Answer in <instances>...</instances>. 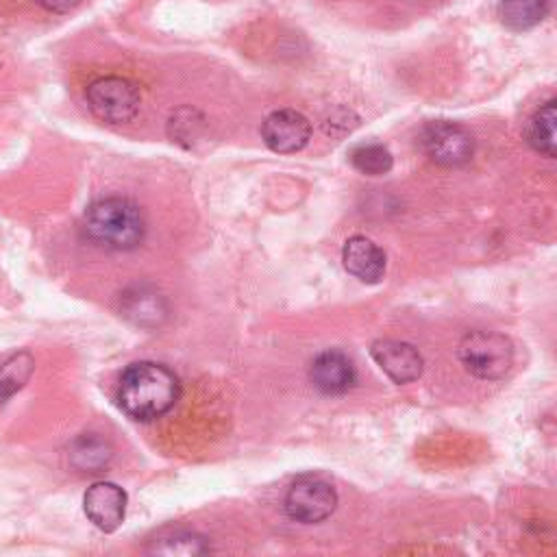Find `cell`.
<instances>
[{"label":"cell","mask_w":557,"mask_h":557,"mask_svg":"<svg viewBox=\"0 0 557 557\" xmlns=\"http://www.w3.org/2000/svg\"><path fill=\"white\" fill-rule=\"evenodd\" d=\"M85 235L111 250H131L144 239L146 222L141 209L128 198H100L83 215Z\"/></svg>","instance_id":"7a4b0ae2"},{"label":"cell","mask_w":557,"mask_h":557,"mask_svg":"<svg viewBox=\"0 0 557 557\" xmlns=\"http://www.w3.org/2000/svg\"><path fill=\"white\" fill-rule=\"evenodd\" d=\"M83 507L87 518L100 529V531H115L126 513V492L109 481H98L91 487H87L83 496Z\"/></svg>","instance_id":"ba28073f"},{"label":"cell","mask_w":557,"mask_h":557,"mask_svg":"<svg viewBox=\"0 0 557 557\" xmlns=\"http://www.w3.org/2000/svg\"><path fill=\"white\" fill-rule=\"evenodd\" d=\"M555 100H548L533 113L524 131L529 146L546 157H555Z\"/></svg>","instance_id":"4fadbf2b"},{"label":"cell","mask_w":557,"mask_h":557,"mask_svg":"<svg viewBox=\"0 0 557 557\" xmlns=\"http://www.w3.org/2000/svg\"><path fill=\"white\" fill-rule=\"evenodd\" d=\"M350 163L361 174L379 176L389 172L392 154L383 144H361L350 152Z\"/></svg>","instance_id":"5bb4252c"},{"label":"cell","mask_w":557,"mask_h":557,"mask_svg":"<svg viewBox=\"0 0 557 557\" xmlns=\"http://www.w3.org/2000/svg\"><path fill=\"white\" fill-rule=\"evenodd\" d=\"M342 261L352 276L366 283H376L383 278L385 252L363 235H352L346 239L342 248Z\"/></svg>","instance_id":"8fae6325"},{"label":"cell","mask_w":557,"mask_h":557,"mask_svg":"<svg viewBox=\"0 0 557 557\" xmlns=\"http://www.w3.org/2000/svg\"><path fill=\"white\" fill-rule=\"evenodd\" d=\"M459 359L479 379H500L511 368V342L492 331H470L459 342Z\"/></svg>","instance_id":"3957f363"},{"label":"cell","mask_w":557,"mask_h":557,"mask_svg":"<svg viewBox=\"0 0 557 557\" xmlns=\"http://www.w3.org/2000/svg\"><path fill=\"white\" fill-rule=\"evenodd\" d=\"M74 457H76V463L81 466V468H96V466H102V463H107V459H109V453H107V448H104V444L102 442H98V440H81L78 442V446H76V450H74Z\"/></svg>","instance_id":"e0dca14e"},{"label":"cell","mask_w":557,"mask_h":557,"mask_svg":"<svg viewBox=\"0 0 557 557\" xmlns=\"http://www.w3.org/2000/svg\"><path fill=\"white\" fill-rule=\"evenodd\" d=\"M87 104L91 113L109 124L131 122L139 111V91L135 83L122 76H102L89 83Z\"/></svg>","instance_id":"277c9868"},{"label":"cell","mask_w":557,"mask_h":557,"mask_svg":"<svg viewBox=\"0 0 557 557\" xmlns=\"http://www.w3.org/2000/svg\"><path fill=\"white\" fill-rule=\"evenodd\" d=\"M309 376H311V383L322 394H329V396L346 394L357 381L355 366L342 350L320 352L311 363Z\"/></svg>","instance_id":"30bf717a"},{"label":"cell","mask_w":557,"mask_h":557,"mask_svg":"<svg viewBox=\"0 0 557 557\" xmlns=\"http://www.w3.org/2000/svg\"><path fill=\"white\" fill-rule=\"evenodd\" d=\"M548 13V0H500V22L511 30H529Z\"/></svg>","instance_id":"7c38bea8"},{"label":"cell","mask_w":557,"mask_h":557,"mask_svg":"<svg viewBox=\"0 0 557 557\" xmlns=\"http://www.w3.org/2000/svg\"><path fill=\"white\" fill-rule=\"evenodd\" d=\"M176 374L154 361H139L124 370L117 385V403L133 420H154L168 413L178 400Z\"/></svg>","instance_id":"6da1fadb"},{"label":"cell","mask_w":557,"mask_h":557,"mask_svg":"<svg viewBox=\"0 0 557 557\" xmlns=\"http://www.w3.org/2000/svg\"><path fill=\"white\" fill-rule=\"evenodd\" d=\"M370 355L394 383H411L422 374V357L407 342L376 339L370 348Z\"/></svg>","instance_id":"9c48e42d"},{"label":"cell","mask_w":557,"mask_h":557,"mask_svg":"<svg viewBox=\"0 0 557 557\" xmlns=\"http://www.w3.org/2000/svg\"><path fill=\"white\" fill-rule=\"evenodd\" d=\"M337 505L335 487L315 474L298 476L285 494V511L292 520L302 524L322 522Z\"/></svg>","instance_id":"5b68a950"},{"label":"cell","mask_w":557,"mask_h":557,"mask_svg":"<svg viewBox=\"0 0 557 557\" xmlns=\"http://www.w3.org/2000/svg\"><path fill=\"white\" fill-rule=\"evenodd\" d=\"M422 150L431 161L444 168H459L474 152L472 135L455 122H429L420 131Z\"/></svg>","instance_id":"8992f818"},{"label":"cell","mask_w":557,"mask_h":557,"mask_svg":"<svg viewBox=\"0 0 557 557\" xmlns=\"http://www.w3.org/2000/svg\"><path fill=\"white\" fill-rule=\"evenodd\" d=\"M150 550L161 553V555H200V553H207V544L202 537H198L194 533L174 531L165 537L154 540Z\"/></svg>","instance_id":"2e32d148"},{"label":"cell","mask_w":557,"mask_h":557,"mask_svg":"<svg viewBox=\"0 0 557 557\" xmlns=\"http://www.w3.org/2000/svg\"><path fill=\"white\" fill-rule=\"evenodd\" d=\"M33 372V359L26 352L13 355L0 366V398L17 392Z\"/></svg>","instance_id":"9a60e30c"},{"label":"cell","mask_w":557,"mask_h":557,"mask_svg":"<svg viewBox=\"0 0 557 557\" xmlns=\"http://www.w3.org/2000/svg\"><path fill=\"white\" fill-rule=\"evenodd\" d=\"M261 137L274 152H296L307 146L311 137L309 120L294 109H278L263 120Z\"/></svg>","instance_id":"52a82bcc"},{"label":"cell","mask_w":557,"mask_h":557,"mask_svg":"<svg viewBox=\"0 0 557 557\" xmlns=\"http://www.w3.org/2000/svg\"><path fill=\"white\" fill-rule=\"evenodd\" d=\"M37 2L52 13H65L78 4V0H37Z\"/></svg>","instance_id":"ac0fdd59"}]
</instances>
